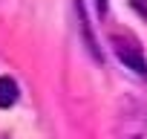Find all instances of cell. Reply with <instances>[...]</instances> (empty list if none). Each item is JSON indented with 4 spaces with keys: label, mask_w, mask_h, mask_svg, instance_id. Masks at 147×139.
Instances as JSON below:
<instances>
[{
    "label": "cell",
    "mask_w": 147,
    "mask_h": 139,
    "mask_svg": "<svg viewBox=\"0 0 147 139\" xmlns=\"http://www.w3.org/2000/svg\"><path fill=\"white\" fill-rule=\"evenodd\" d=\"M18 102V84L9 78V76H0V107H12Z\"/></svg>",
    "instance_id": "2"
},
{
    "label": "cell",
    "mask_w": 147,
    "mask_h": 139,
    "mask_svg": "<svg viewBox=\"0 0 147 139\" xmlns=\"http://www.w3.org/2000/svg\"><path fill=\"white\" fill-rule=\"evenodd\" d=\"M130 3H133V9H136L141 18H147V0H130Z\"/></svg>",
    "instance_id": "3"
},
{
    "label": "cell",
    "mask_w": 147,
    "mask_h": 139,
    "mask_svg": "<svg viewBox=\"0 0 147 139\" xmlns=\"http://www.w3.org/2000/svg\"><path fill=\"white\" fill-rule=\"evenodd\" d=\"M133 139H138V136H133Z\"/></svg>",
    "instance_id": "5"
},
{
    "label": "cell",
    "mask_w": 147,
    "mask_h": 139,
    "mask_svg": "<svg viewBox=\"0 0 147 139\" xmlns=\"http://www.w3.org/2000/svg\"><path fill=\"white\" fill-rule=\"evenodd\" d=\"M95 9H98V15H107V0H95Z\"/></svg>",
    "instance_id": "4"
},
{
    "label": "cell",
    "mask_w": 147,
    "mask_h": 139,
    "mask_svg": "<svg viewBox=\"0 0 147 139\" xmlns=\"http://www.w3.org/2000/svg\"><path fill=\"white\" fill-rule=\"evenodd\" d=\"M115 44V55H118V61L124 64V67H130L136 76H141V78H147V61H144V55L138 52V46H130V44H121L118 38L113 41Z\"/></svg>",
    "instance_id": "1"
}]
</instances>
